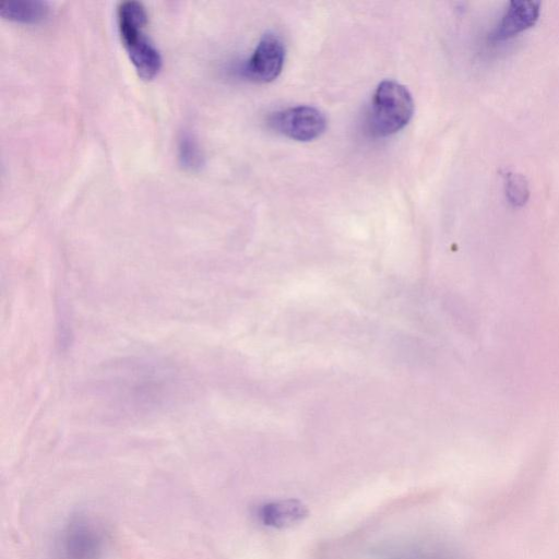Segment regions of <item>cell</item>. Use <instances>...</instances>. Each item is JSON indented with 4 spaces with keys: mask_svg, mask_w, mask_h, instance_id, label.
<instances>
[{
    "mask_svg": "<svg viewBox=\"0 0 559 559\" xmlns=\"http://www.w3.org/2000/svg\"><path fill=\"white\" fill-rule=\"evenodd\" d=\"M148 21L143 3L122 1L117 7V25L122 46L138 74L145 80L156 76L162 69L160 51L144 32Z\"/></svg>",
    "mask_w": 559,
    "mask_h": 559,
    "instance_id": "1",
    "label": "cell"
},
{
    "mask_svg": "<svg viewBox=\"0 0 559 559\" xmlns=\"http://www.w3.org/2000/svg\"><path fill=\"white\" fill-rule=\"evenodd\" d=\"M414 100L409 91L402 84L385 80L376 88L366 123L374 136H388L402 130L412 119Z\"/></svg>",
    "mask_w": 559,
    "mask_h": 559,
    "instance_id": "2",
    "label": "cell"
},
{
    "mask_svg": "<svg viewBox=\"0 0 559 559\" xmlns=\"http://www.w3.org/2000/svg\"><path fill=\"white\" fill-rule=\"evenodd\" d=\"M324 114L313 106H295L271 114L269 127L275 132L300 142L319 138L326 129Z\"/></svg>",
    "mask_w": 559,
    "mask_h": 559,
    "instance_id": "3",
    "label": "cell"
},
{
    "mask_svg": "<svg viewBox=\"0 0 559 559\" xmlns=\"http://www.w3.org/2000/svg\"><path fill=\"white\" fill-rule=\"evenodd\" d=\"M285 45L274 33L264 34L243 66V75L257 83L274 81L282 72L285 61Z\"/></svg>",
    "mask_w": 559,
    "mask_h": 559,
    "instance_id": "4",
    "label": "cell"
},
{
    "mask_svg": "<svg viewBox=\"0 0 559 559\" xmlns=\"http://www.w3.org/2000/svg\"><path fill=\"white\" fill-rule=\"evenodd\" d=\"M104 539L99 530L84 519L71 522L59 540L60 559H100Z\"/></svg>",
    "mask_w": 559,
    "mask_h": 559,
    "instance_id": "5",
    "label": "cell"
},
{
    "mask_svg": "<svg viewBox=\"0 0 559 559\" xmlns=\"http://www.w3.org/2000/svg\"><path fill=\"white\" fill-rule=\"evenodd\" d=\"M539 5L538 1L512 0L492 31L490 38L502 40L530 27L539 15Z\"/></svg>",
    "mask_w": 559,
    "mask_h": 559,
    "instance_id": "6",
    "label": "cell"
},
{
    "mask_svg": "<svg viewBox=\"0 0 559 559\" xmlns=\"http://www.w3.org/2000/svg\"><path fill=\"white\" fill-rule=\"evenodd\" d=\"M308 515L307 507L296 499H284L264 503L258 516L262 524L274 528L290 527Z\"/></svg>",
    "mask_w": 559,
    "mask_h": 559,
    "instance_id": "7",
    "label": "cell"
},
{
    "mask_svg": "<svg viewBox=\"0 0 559 559\" xmlns=\"http://www.w3.org/2000/svg\"><path fill=\"white\" fill-rule=\"evenodd\" d=\"M49 3L43 0H1L0 16L21 24H37L49 14Z\"/></svg>",
    "mask_w": 559,
    "mask_h": 559,
    "instance_id": "8",
    "label": "cell"
},
{
    "mask_svg": "<svg viewBox=\"0 0 559 559\" xmlns=\"http://www.w3.org/2000/svg\"><path fill=\"white\" fill-rule=\"evenodd\" d=\"M177 156L180 166L189 171L201 169L204 155L199 141L190 131H182L178 138Z\"/></svg>",
    "mask_w": 559,
    "mask_h": 559,
    "instance_id": "9",
    "label": "cell"
},
{
    "mask_svg": "<svg viewBox=\"0 0 559 559\" xmlns=\"http://www.w3.org/2000/svg\"><path fill=\"white\" fill-rule=\"evenodd\" d=\"M506 193L511 203L522 205L528 195L527 183L523 176L515 173H506Z\"/></svg>",
    "mask_w": 559,
    "mask_h": 559,
    "instance_id": "10",
    "label": "cell"
}]
</instances>
